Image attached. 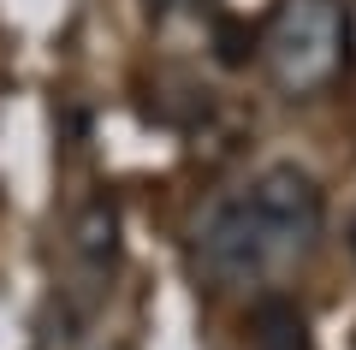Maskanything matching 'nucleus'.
Returning <instances> with one entry per match:
<instances>
[{"label":"nucleus","instance_id":"obj_1","mask_svg":"<svg viewBox=\"0 0 356 350\" xmlns=\"http://www.w3.org/2000/svg\"><path fill=\"white\" fill-rule=\"evenodd\" d=\"M321 238V190L297 166H267L255 184L226 196L196 232V262L214 285H255L291 267Z\"/></svg>","mask_w":356,"mask_h":350},{"label":"nucleus","instance_id":"obj_2","mask_svg":"<svg viewBox=\"0 0 356 350\" xmlns=\"http://www.w3.org/2000/svg\"><path fill=\"white\" fill-rule=\"evenodd\" d=\"M267 77L280 83V95H315L332 83L344 60V13L339 0H285L261 42Z\"/></svg>","mask_w":356,"mask_h":350},{"label":"nucleus","instance_id":"obj_3","mask_svg":"<svg viewBox=\"0 0 356 350\" xmlns=\"http://www.w3.org/2000/svg\"><path fill=\"white\" fill-rule=\"evenodd\" d=\"M113 238H119V214H113V202H89L83 220H77V255H83L95 273L113 262Z\"/></svg>","mask_w":356,"mask_h":350},{"label":"nucleus","instance_id":"obj_4","mask_svg":"<svg viewBox=\"0 0 356 350\" xmlns=\"http://www.w3.org/2000/svg\"><path fill=\"white\" fill-rule=\"evenodd\" d=\"M154 13H178V6H196V0H149Z\"/></svg>","mask_w":356,"mask_h":350}]
</instances>
